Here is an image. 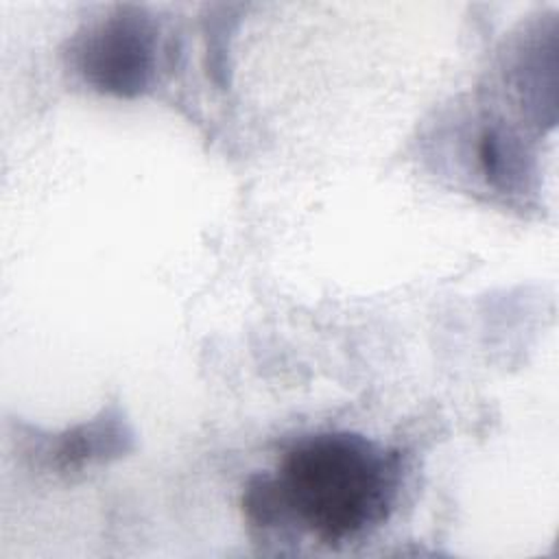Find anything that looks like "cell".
Here are the masks:
<instances>
[{"label":"cell","instance_id":"6da1fadb","mask_svg":"<svg viewBox=\"0 0 559 559\" xmlns=\"http://www.w3.org/2000/svg\"><path fill=\"white\" fill-rule=\"evenodd\" d=\"M397 456L352 432L299 441L269 478L277 522L295 520L325 544H341L378 526L397 491Z\"/></svg>","mask_w":559,"mask_h":559},{"label":"cell","instance_id":"7a4b0ae2","mask_svg":"<svg viewBox=\"0 0 559 559\" xmlns=\"http://www.w3.org/2000/svg\"><path fill=\"white\" fill-rule=\"evenodd\" d=\"M85 79L118 96L146 87L153 72V33L138 13H118L96 26L81 48Z\"/></svg>","mask_w":559,"mask_h":559},{"label":"cell","instance_id":"3957f363","mask_svg":"<svg viewBox=\"0 0 559 559\" xmlns=\"http://www.w3.org/2000/svg\"><path fill=\"white\" fill-rule=\"evenodd\" d=\"M518 153L513 146L507 144V138L496 133V131H487L480 140L478 146V159L483 164V170L487 177H491V181H509L511 177H515L518 173Z\"/></svg>","mask_w":559,"mask_h":559}]
</instances>
